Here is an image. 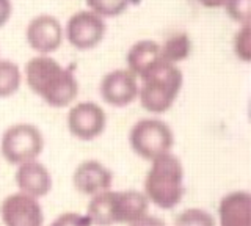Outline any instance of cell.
<instances>
[{"label":"cell","mask_w":251,"mask_h":226,"mask_svg":"<svg viewBox=\"0 0 251 226\" xmlns=\"http://www.w3.org/2000/svg\"><path fill=\"white\" fill-rule=\"evenodd\" d=\"M27 87L53 108L69 107L78 96V80L69 68L50 55L30 58L24 69Z\"/></svg>","instance_id":"cell-1"},{"label":"cell","mask_w":251,"mask_h":226,"mask_svg":"<svg viewBox=\"0 0 251 226\" xmlns=\"http://www.w3.org/2000/svg\"><path fill=\"white\" fill-rule=\"evenodd\" d=\"M149 214V202L138 190H107L91 197L86 218L93 226L132 225Z\"/></svg>","instance_id":"cell-2"},{"label":"cell","mask_w":251,"mask_h":226,"mask_svg":"<svg viewBox=\"0 0 251 226\" xmlns=\"http://www.w3.org/2000/svg\"><path fill=\"white\" fill-rule=\"evenodd\" d=\"M185 171L176 154L168 152L151 162L146 171L143 195L149 204L159 209H175L185 193Z\"/></svg>","instance_id":"cell-3"},{"label":"cell","mask_w":251,"mask_h":226,"mask_svg":"<svg viewBox=\"0 0 251 226\" xmlns=\"http://www.w3.org/2000/svg\"><path fill=\"white\" fill-rule=\"evenodd\" d=\"M184 74L176 65L160 61L151 73L138 80V100L148 113H167L177 100Z\"/></svg>","instance_id":"cell-4"},{"label":"cell","mask_w":251,"mask_h":226,"mask_svg":"<svg viewBox=\"0 0 251 226\" xmlns=\"http://www.w3.org/2000/svg\"><path fill=\"white\" fill-rule=\"evenodd\" d=\"M44 150V135L41 129L31 123H16L8 126L0 140V152L10 165L38 160Z\"/></svg>","instance_id":"cell-5"},{"label":"cell","mask_w":251,"mask_h":226,"mask_svg":"<svg viewBox=\"0 0 251 226\" xmlns=\"http://www.w3.org/2000/svg\"><path fill=\"white\" fill-rule=\"evenodd\" d=\"M129 143L138 157L148 162L173 152L175 134L167 123L157 118H143L137 121L129 132Z\"/></svg>","instance_id":"cell-6"},{"label":"cell","mask_w":251,"mask_h":226,"mask_svg":"<svg viewBox=\"0 0 251 226\" xmlns=\"http://www.w3.org/2000/svg\"><path fill=\"white\" fill-rule=\"evenodd\" d=\"M65 30V38L77 50H91L102 43L107 32L105 19L90 10H78L69 16Z\"/></svg>","instance_id":"cell-7"},{"label":"cell","mask_w":251,"mask_h":226,"mask_svg":"<svg viewBox=\"0 0 251 226\" xmlns=\"http://www.w3.org/2000/svg\"><path fill=\"white\" fill-rule=\"evenodd\" d=\"M68 130L80 142H93L104 134L107 126L105 110L91 100L74 102L68 112Z\"/></svg>","instance_id":"cell-8"},{"label":"cell","mask_w":251,"mask_h":226,"mask_svg":"<svg viewBox=\"0 0 251 226\" xmlns=\"http://www.w3.org/2000/svg\"><path fill=\"white\" fill-rule=\"evenodd\" d=\"M25 40L38 55H52L63 44L65 30L58 18L43 13L30 19L25 28Z\"/></svg>","instance_id":"cell-9"},{"label":"cell","mask_w":251,"mask_h":226,"mask_svg":"<svg viewBox=\"0 0 251 226\" xmlns=\"http://www.w3.org/2000/svg\"><path fill=\"white\" fill-rule=\"evenodd\" d=\"M99 95L112 107H127L138 100V79L127 68L107 73L99 83Z\"/></svg>","instance_id":"cell-10"},{"label":"cell","mask_w":251,"mask_h":226,"mask_svg":"<svg viewBox=\"0 0 251 226\" xmlns=\"http://www.w3.org/2000/svg\"><path fill=\"white\" fill-rule=\"evenodd\" d=\"M0 217L3 226H44V212L39 201L21 192L2 201Z\"/></svg>","instance_id":"cell-11"},{"label":"cell","mask_w":251,"mask_h":226,"mask_svg":"<svg viewBox=\"0 0 251 226\" xmlns=\"http://www.w3.org/2000/svg\"><path fill=\"white\" fill-rule=\"evenodd\" d=\"M113 185V175L104 163L94 159L80 162L73 173V187L82 195L94 197Z\"/></svg>","instance_id":"cell-12"},{"label":"cell","mask_w":251,"mask_h":226,"mask_svg":"<svg viewBox=\"0 0 251 226\" xmlns=\"http://www.w3.org/2000/svg\"><path fill=\"white\" fill-rule=\"evenodd\" d=\"M14 179L19 192L35 200L49 195L53 184L50 171L39 160H31L19 165Z\"/></svg>","instance_id":"cell-13"},{"label":"cell","mask_w":251,"mask_h":226,"mask_svg":"<svg viewBox=\"0 0 251 226\" xmlns=\"http://www.w3.org/2000/svg\"><path fill=\"white\" fill-rule=\"evenodd\" d=\"M217 226H251L250 192L234 190L220 200Z\"/></svg>","instance_id":"cell-14"},{"label":"cell","mask_w":251,"mask_h":226,"mask_svg":"<svg viewBox=\"0 0 251 226\" xmlns=\"http://www.w3.org/2000/svg\"><path fill=\"white\" fill-rule=\"evenodd\" d=\"M127 69L141 80L160 63V44L152 40H140L130 46L127 52Z\"/></svg>","instance_id":"cell-15"},{"label":"cell","mask_w":251,"mask_h":226,"mask_svg":"<svg viewBox=\"0 0 251 226\" xmlns=\"http://www.w3.org/2000/svg\"><path fill=\"white\" fill-rule=\"evenodd\" d=\"M192 52L190 35L185 32H175L160 44V57L165 63L176 65L187 60Z\"/></svg>","instance_id":"cell-16"},{"label":"cell","mask_w":251,"mask_h":226,"mask_svg":"<svg viewBox=\"0 0 251 226\" xmlns=\"http://www.w3.org/2000/svg\"><path fill=\"white\" fill-rule=\"evenodd\" d=\"M22 79L21 68L14 61L0 58V99L16 95L22 85Z\"/></svg>","instance_id":"cell-17"},{"label":"cell","mask_w":251,"mask_h":226,"mask_svg":"<svg viewBox=\"0 0 251 226\" xmlns=\"http://www.w3.org/2000/svg\"><path fill=\"white\" fill-rule=\"evenodd\" d=\"M86 10L93 11L102 19L118 18L129 8L132 0H85Z\"/></svg>","instance_id":"cell-18"},{"label":"cell","mask_w":251,"mask_h":226,"mask_svg":"<svg viewBox=\"0 0 251 226\" xmlns=\"http://www.w3.org/2000/svg\"><path fill=\"white\" fill-rule=\"evenodd\" d=\"M173 226H217V222L209 210L201 207H188L175 217Z\"/></svg>","instance_id":"cell-19"},{"label":"cell","mask_w":251,"mask_h":226,"mask_svg":"<svg viewBox=\"0 0 251 226\" xmlns=\"http://www.w3.org/2000/svg\"><path fill=\"white\" fill-rule=\"evenodd\" d=\"M222 8H225L226 14L235 24L250 25L251 21V0H225Z\"/></svg>","instance_id":"cell-20"},{"label":"cell","mask_w":251,"mask_h":226,"mask_svg":"<svg viewBox=\"0 0 251 226\" xmlns=\"http://www.w3.org/2000/svg\"><path fill=\"white\" fill-rule=\"evenodd\" d=\"M232 50L234 55L243 63H250L251 60V35L250 25H242L237 28L232 38Z\"/></svg>","instance_id":"cell-21"},{"label":"cell","mask_w":251,"mask_h":226,"mask_svg":"<svg viewBox=\"0 0 251 226\" xmlns=\"http://www.w3.org/2000/svg\"><path fill=\"white\" fill-rule=\"evenodd\" d=\"M49 226H93L85 214L80 212H63Z\"/></svg>","instance_id":"cell-22"},{"label":"cell","mask_w":251,"mask_h":226,"mask_svg":"<svg viewBox=\"0 0 251 226\" xmlns=\"http://www.w3.org/2000/svg\"><path fill=\"white\" fill-rule=\"evenodd\" d=\"M13 3L11 0H0V28L6 25V22L11 19Z\"/></svg>","instance_id":"cell-23"},{"label":"cell","mask_w":251,"mask_h":226,"mask_svg":"<svg viewBox=\"0 0 251 226\" xmlns=\"http://www.w3.org/2000/svg\"><path fill=\"white\" fill-rule=\"evenodd\" d=\"M129 226H167V223H165L159 217H154V215L148 214L143 218H140V220H137L135 223H132Z\"/></svg>","instance_id":"cell-24"},{"label":"cell","mask_w":251,"mask_h":226,"mask_svg":"<svg viewBox=\"0 0 251 226\" xmlns=\"http://www.w3.org/2000/svg\"><path fill=\"white\" fill-rule=\"evenodd\" d=\"M200 5H202L204 8H209V10H215V8H222L225 0H196Z\"/></svg>","instance_id":"cell-25"}]
</instances>
